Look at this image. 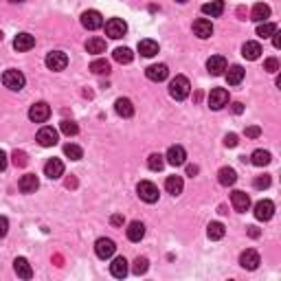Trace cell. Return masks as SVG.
I'll return each mask as SVG.
<instances>
[{
    "instance_id": "cell-1",
    "label": "cell",
    "mask_w": 281,
    "mask_h": 281,
    "mask_svg": "<svg viewBox=\"0 0 281 281\" xmlns=\"http://www.w3.org/2000/svg\"><path fill=\"white\" fill-rule=\"evenodd\" d=\"M189 92H191V84H189V79H187L185 75H176V77L169 82V95L174 97L176 101L187 99Z\"/></svg>"
},
{
    "instance_id": "cell-2",
    "label": "cell",
    "mask_w": 281,
    "mask_h": 281,
    "mask_svg": "<svg viewBox=\"0 0 281 281\" xmlns=\"http://www.w3.org/2000/svg\"><path fill=\"white\" fill-rule=\"evenodd\" d=\"M2 84H4V88L18 92V90H22V88H25L27 77H25V73H20V70L9 68V70H4V73H2Z\"/></svg>"
},
{
    "instance_id": "cell-3",
    "label": "cell",
    "mask_w": 281,
    "mask_h": 281,
    "mask_svg": "<svg viewBox=\"0 0 281 281\" xmlns=\"http://www.w3.org/2000/svg\"><path fill=\"white\" fill-rule=\"evenodd\" d=\"M137 194H139V198L143 200V202L154 204L158 200V187L154 185V182H149V180H140L139 187H137Z\"/></svg>"
},
{
    "instance_id": "cell-4",
    "label": "cell",
    "mask_w": 281,
    "mask_h": 281,
    "mask_svg": "<svg viewBox=\"0 0 281 281\" xmlns=\"http://www.w3.org/2000/svg\"><path fill=\"white\" fill-rule=\"evenodd\" d=\"M82 27L88 31H97L104 27V16H101L97 9H88L82 13Z\"/></svg>"
},
{
    "instance_id": "cell-5",
    "label": "cell",
    "mask_w": 281,
    "mask_h": 281,
    "mask_svg": "<svg viewBox=\"0 0 281 281\" xmlns=\"http://www.w3.org/2000/svg\"><path fill=\"white\" fill-rule=\"evenodd\" d=\"M66 66H68V55L64 53V51H51V53L46 55V68L49 70L59 73V70H64Z\"/></svg>"
},
{
    "instance_id": "cell-6",
    "label": "cell",
    "mask_w": 281,
    "mask_h": 281,
    "mask_svg": "<svg viewBox=\"0 0 281 281\" xmlns=\"http://www.w3.org/2000/svg\"><path fill=\"white\" fill-rule=\"evenodd\" d=\"M125 33H128V25H125L121 18H110L106 22V35L112 37V40H121Z\"/></svg>"
},
{
    "instance_id": "cell-7",
    "label": "cell",
    "mask_w": 281,
    "mask_h": 281,
    "mask_svg": "<svg viewBox=\"0 0 281 281\" xmlns=\"http://www.w3.org/2000/svg\"><path fill=\"white\" fill-rule=\"evenodd\" d=\"M49 116H51V106L46 101H37V104L29 108V119L33 123H44V121H49Z\"/></svg>"
},
{
    "instance_id": "cell-8",
    "label": "cell",
    "mask_w": 281,
    "mask_h": 281,
    "mask_svg": "<svg viewBox=\"0 0 281 281\" xmlns=\"http://www.w3.org/2000/svg\"><path fill=\"white\" fill-rule=\"evenodd\" d=\"M228 104V90L226 88H213L209 92V108L211 110H222Z\"/></svg>"
},
{
    "instance_id": "cell-9",
    "label": "cell",
    "mask_w": 281,
    "mask_h": 281,
    "mask_svg": "<svg viewBox=\"0 0 281 281\" xmlns=\"http://www.w3.org/2000/svg\"><path fill=\"white\" fill-rule=\"evenodd\" d=\"M37 143L42 145V147H53V145H57V130L51 128V125H44V128H40V132H37Z\"/></svg>"
},
{
    "instance_id": "cell-10",
    "label": "cell",
    "mask_w": 281,
    "mask_h": 281,
    "mask_svg": "<svg viewBox=\"0 0 281 281\" xmlns=\"http://www.w3.org/2000/svg\"><path fill=\"white\" fill-rule=\"evenodd\" d=\"M114 251H116V244L110 237H99V240L95 242V253L99 259H110V257L114 255Z\"/></svg>"
},
{
    "instance_id": "cell-11",
    "label": "cell",
    "mask_w": 281,
    "mask_h": 281,
    "mask_svg": "<svg viewBox=\"0 0 281 281\" xmlns=\"http://www.w3.org/2000/svg\"><path fill=\"white\" fill-rule=\"evenodd\" d=\"M165 163H169V165H174V167L185 165L187 163L185 147H182V145H171V147L167 149V154H165Z\"/></svg>"
},
{
    "instance_id": "cell-12",
    "label": "cell",
    "mask_w": 281,
    "mask_h": 281,
    "mask_svg": "<svg viewBox=\"0 0 281 281\" xmlns=\"http://www.w3.org/2000/svg\"><path fill=\"white\" fill-rule=\"evenodd\" d=\"M259 264H261L259 253L253 251V248H246V251L240 255V266H242V268H246V270H257V268H259Z\"/></svg>"
},
{
    "instance_id": "cell-13",
    "label": "cell",
    "mask_w": 281,
    "mask_h": 281,
    "mask_svg": "<svg viewBox=\"0 0 281 281\" xmlns=\"http://www.w3.org/2000/svg\"><path fill=\"white\" fill-rule=\"evenodd\" d=\"M275 215V202L273 200H259V202L255 204V218L261 220V222H266V220H270Z\"/></svg>"
},
{
    "instance_id": "cell-14",
    "label": "cell",
    "mask_w": 281,
    "mask_h": 281,
    "mask_svg": "<svg viewBox=\"0 0 281 281\" xmlns=\"http://www.w3.org/2000/svg\"><path fill=\"white\" fill-rule=\"evenodd\" d=\"M145 75L149 82H165L169 77V68H167V64H152V66H147Z\"/></svg>"
},
{
    "instance_id": "cell-15",
    "label": "cell",
    "mask_w": 281,
    "mask_h": 281,
    "mask_svg": "<svg viewBox=\"0 0 281 281\" xmlns=\"http://www.w3.org/2000/svg\"><path fill=\"white\" fill-rule=\"evenodd\" d=\"M231 204H233V209H235V211H240V213H246V211L251 209V196H248L246 191H233Z\"/></svg>"
},
{
    "instance_id": "cell-16",
    "label": "cell",
    "mask_w": 281,
    "mask_h": 281,
    "mask_svg": "<svg viewBox=\"0 0 281 281\" xmlns=\"http://www.w3.org/2000/svg\"><path fill=\"white\" fill-rule=\"evenodd\" d=\"M44 176H49L51 180H57V178H62L64 176V163L59 161V158H51V161H46Z\"/></svg>"
},
{
    "instance_id": "cell-17",
    "label": "cell",
    "mask_w": 281,
    "mask_h": 281,
    "mask_svg": "<svg viewBox=\"0 0 281 281\" xmlns=\"http://www.w3.org/2000/svg\"><path fill=\"white\" fill-rule=\"evenodd\" d=\"M35 46V37L31 33H18L16 40H13V49L18 53H25V51H31Z\"/></svg>"
},
{
    "instance_id": "cell-18",
    "label": "cell",
    "mask_w": 281,
    "mask_h": 281,
    "mask_svg": "<svg viewBox=\"0 0 281 281\" xmlns=\"http://www.w3.org/2000/svg\"><path fill=\"white\" fill-rule=\"evenodd\" d=\"M18 187H20L22 194H35L37 187H40V180H37L35 174H25L18 180Z\"/></svg>"
},
{
    "instance_id": "cell-19",
    "label": "cell",
    "mask_w": 281,
    "mask_h": 281,
    "mask_svg": "<svg viewBox=\"0 0 281 281\" xmlns=\"http://www.w3.org/2000/svg\"><path fill=\"white\" fill-rule=\"evenodd\" d=\"M194 33L200 37V40H207V37L213 35V25L207 18H200V20L194 22Z\"/></svg>"
},
{
    "instance_id": "cell-20",
    "label": "cell",
    "mask_w": 281,
    "mask_h": 281,
    "mask_svg": "<svg viewBox=\"0 0 281 281\" xmlns=\"http://www.w3.org/2000/svg\"><path fill=\"white\" fill-rule=\"evenodd\" d=\"M13 270H16V275L18 277H22V279L33 277V268H31V264L25 259V257H16V261H13Z\"/></svg>"
},
{
    "instance_id": "cell-21",
    "label": "cell",
    "mask_w": 281,
    "mask_h": 281,
    "mask_svg": "<svg viewBox=\"0 0 281 281\" xmlns=\"http://www.w3.org/2000/svg\"><path fill=\"white\" fill-rule=\"evenodd\" d=\"M114 110H116V114L123 116V119H130V116L134 114V106L128 97H119V99L114 101Z\"/></svg>"
},
{
    "instance_id": "cell-22",
    "label": "cell",
    "mask_w": 281,
    "mask_h": 281,
    "mask_svg": "<svg viewBox=\"0 0 281 281\" xmlns=\"http://www.w3.org/2000/svg\"><path fill=\"white\" fill-rule=\"evenodd\" d=\"M207 70L218 77V75H222L224 70H226V59H224L222 55H211L209 62H207Z\"/></svg>"
},
{
    "instance_id": "cell-23",
    "label": "cell",
    "mask_w": 281,
    "mask_h": 281,
    "mask_svg": "<svg viewBox=\"0 0 281 281\" xmlns=\"http://www.w3.org/2000/svg\"><path fill=\"white\" fill-rule=\"evenodd\" d=\"M165 189H167V194H171V196H180L182 189H185V180H182V176H167Z\"/></svg>"
},
{
    "instance_id": "cell-24",
    "label": "cell",
    "mask_w": 281,
    "mask_h": 281,
    "mask_svg": "<svg viewBox=\"0 0 281 281\" xmlns=\"http://www.w3.org/2000/svg\"><path fill=\"white\" fill-rule=\"evenodd\" d=\"M246 70L240 66V64H233L231 68H226V82L228 86H237V84H242V79H244Z\"/></svg>"
},
{
    "instance_id": "cell-25",
    "label": "cell",
    "mask_w": 281,
    "mask_h": 281,
    "mask_svg": "<svg viewBox=\"0 0 281 281\" xmlns=\"http://www.w3.org/2000/svg\"><path fill=\"white\" fill-rule=\"evenodd\" d=\"M110 273H112V277L123 279L125 275H128V259H125V257H116L110 264Z\"/></svg>"
},
{
    "instance_id": "cell-26",
    "label": "cell",
    "mask_w": 281,
    "mask_h": 281,
    "mask_svg": "<svg viewBox=\"0 0 281 281\" xmlns=\"http://www.w3.org/2000/svg\"><path fill=\"white\" fill-rule=\"evenodd\" d=\"M128 240L130 242H140L145 237V224L143 222H130L128 224Z\"/></svg>"
},
{
    "instance_id": "cell-27",
    "label": "cell",
    "mask_w": 281,
    "mask_h": 281,
    "mask_svg": "<svg viewBox=\"0 0 281 281\" xmlns=\"http://www.w3.org/2000/svg\"><path fill=\"white\" fill-rule=\"evenodd\" d=\"M202 13L211 18H218L224 13V0H211V2L202 4Z\"/></svg>"
},
{
    "instance_id": "cell-28",
    "label": "cell",
    "mask_w": 281,
    "mask_h": 281,
    "mask_svg": "<svg viewBox=\"0 0 281 281\" xmlns=\"http://www.w3.org/2000/svg\"><path fill=\"white\" fill-rule=\"evenodd\" d=\"M268 18H270V7H268V4L257 2L255 7H253V11H251V20H255V22H266Z\"/></svg>"
},
{
    "instance_id": "cell-29",
    "label": "cell",
    "mask_w": 281,
    "mask_h": 281,
    "mask_svg": "<svg viewBox=\"0 0 281 281\" xmlns=\"http://www.w3.org/2000/svg\"><path fill=\"white\" fill-rule=\"evenodd\" d=\"M242 55H244L246 59H251V62H255L261 55V44L259 42H246V44L242 46Z\"/></svg>"
},
{
    "instance_id": "cell-30",
    "label": "cell",
    "mask_w": 281,
    "mask_h": 281,
    "mask_svg": "<svg viewBox=\"0 0 281 281\" xmlns=\"http://www.w3.org/2000/svg\"><path fill=\"white\" fill-rule=\"evenodd\" d=\"M218 180H220V185H222V187L235 185V180H237L235 169H233V167H222V169L218 171Z\"/></svg>"
},
{
    "instance_id": "cell-31",
    "label": "cell",
    "mask_w": 281,
    "mask_h": 281,
    "mask_svg": "<svg viewBox=\"0 0 281 281\" xmlns=\"http://www.w3.org/2000/svg\"><path fill=\"white\" fill-rule=\"evenodd\" d=\"M270 161H273V156H270V152H266V149H255V152L251 154V163L255 167H266Z\"/></svg>"
},
{
    "instance_id": "cell-32",
    "label": "cell",
    "mask_w": 281,
    "mask_h": 281,
    "mask_svg": "<svg viewBox=\"0 0 281 281\" xmlns=\"http://www.w3.org/2000/svg\"><path fill=\"white\" fill-rule=\"evenodd\" d=\"M139 53L143 55V57H154V55L158 53V42H154V40H140L139 42Z\"/></svg>"
},
{
    "instance_id": "cell-33",
    "label": "cell",
    "mask_w": 281,
    "mask_h": 281,
    "mask_svg": "<svg viewBox=\"0 0 281 281\" xmlns=\"http://www.w3.org/2000/svg\"><path fill=\"white\" fill-rule=\"evenodd\" d=\"M86 51L92 55L106 53V40H101V37H90V40L86 42Z\"/></svg>"
},
{
    "instance_id": "cell-34",
    "label": "cell",
    "mask_w": 281,
    "mask_h": 281,
    "mask_svg": "<svg viewBox=\"0 0 281 281\" xmlns=\"http://www.w3.org/2000/svg\"><path fill=\"white\" fill-rule=\"evenodd\" d=\"M114 59L119 64H130L134 59V53H132V49H128V46H119V49H114Z\"/></svg>"
},
{
    "instance_id": "cell-35",
    "label": "cell",
    "mask_w": 281,
    "mask_h": 281,
    "mask_svg": "<svg viewBox=\"0 0 281 281\" xmlns=\"http://www.w3.org/2000/svg\"><path fill=\"white\" fill-rule=\"evenodd\" d=\"M224 224L222 222H211L209 226H207V235H209V240H222L224 237Z\"/></svg>"
},
{
    "instance_id": "cell-36",
    "label": "cell",
    "mask_w": 281,
    "mask_h": 281,
    "mask_svg": "<svg viewBox=\"0 0 281 281\" xmlns=\"http://www.w3.org/2000/svg\"><path fill=\"white\" fill-rule=\"evenodd\" d=\"M64 154H66L70 161H82V158H84V149L79 147V145H75V143L64 145Z\"/></svg>"
},
{
    "instance_id": "cell-37",
    "label": "cell",
    "mask_w": 281,
    "mask_h": 281,
    "mask_svg": "<svg viewBox=\"0 0 281 281\" xmlns=\"http://www.w3.org/2000/svg\"><path fill=\"white\" fill-rule=\"evenodd\" d=\"M147 167L152 171H161L163 167H165V156H163V154H152V156L147 158Z\"/></svg>"
},
{
    "instance_id": "cell-38",
    "label": "cell",
    "mask_w": 281,
    "mask_h": 281,
    "mask_svg": "<svg viewBox=\"0 0 281 281\" xmlns=\"http://www.w3.org/2000/svg\"><path fill=\"white\" fill-rule=\"evenodd\" d=\"M90 70L95 75H108L110 73V62H108V59H95V62L90 64Z\"/></svg>"
},
{
    "instance_id": "cell-39",
    "label": "cell",
    "mask_w": 281,
    "mask_h": 281,
    "mask_svg": "<svg viewBox=\"0 0 281 281\" xmlns=\"http://www.w3.org/2000/svg\"><path fill=\"white\" fill-rule=\"evenodd\" d=\"M277 31V25H273V22H259V27H257V35L259 37H270Z\"/></svg>"
},
{
    "instance_id": "cell-40",
    "label": "cell",
    "mask_w": 281,
    "mask_h": 281,
    "mask_svg": "<svg viewBox=\"0 0 281 281\" xmlns=\"http://www.w3.org/2000/svg\"><path fill=\"white\" fill-rule=\"evenodd\" d=\"M147 268H149L147 257H137V259H134V266H132L134 275H145V273H147Z\"/></svg>"
},
{
    "instance_id": "cell-41",
    "label": "cell",
    "mask_w": 281,
    "mask_h": 281,
    "mask_svg": "<svg viewBox=\"0 0 281 281\" xmlns=\"http://www.w3.org/2000/svg\"><path fill=\"white\" fill-rule=\"evenodd\" d=\"M62 132L66 134V137H75V134L79 132V125L75 123V121H62Z\"/></svg>"
},
{
    "instance_id": "cell-42",
    "label": "cell",
    "mask_w": 281,
    "mask_h": 281,
    "mask_svg": "<svg viewBox=\"0 0 281 281\" xmlns=\"http://www.w3.org/2000/svg\"><path fill=\"white\" fill-rule=\"evenodd\" d=\"M270 182H273V180H270V176H268V174H264V176H257L255 180H253V187L261 191V189H268Z\"/></svg>"
},
{
    "instance_id": "cell-43",
    "label": "cell",
    "mask_w": 281,
    "mask_h": 281,
    "mask_svg": "<svg viewBox=\"0 0 281 281\" xmlns=\"http://www.w3.org/2000/svg\"><path fill=\"white\" fill-rule=\"evenodd\" d=\"M27 163H29L27 154L25 152H18V149H16V152H13V165H16V167H25Z\"/></svg>"
},
{
    "instance_id": "cell-44",
    "label": "cell",
    "mask_w": 281,
    "mask_h": 281,
    "mask_svg": "<svg viewBox=\"0 0 281 281\" xmlns=\"http://www.w3.org/2000/svg\"><path fill=\"white\" fill-rule=\"evenodd\" d=\"M264 70H268V73H277V70H279V62L275 57L266 59V62H264Z\"/></svg>"
},
{
    "instance_id": "cell-45",
    "label": "cell",
    "mask_w": 281,
    "mask_h": 281,
    "mask_svg": "<svg viewBox=\"0 0 281 281\" xmlns=\"http://www.w3.org/2000/svg\"><path fill=\"white\" fill-rule=\"evenodd\" d=\"M237 143H240V139H237V134H226V137H224V145H226V147H237Z\"/></svg>"
},
{
    "instance_id": "cell-46",
    "label": "cell",
    "mask_w": 281,
    "mask_h": 281,
    "mask_svg": "<svg viewBox=\"0 0 281 281\" xmlns=\"http://www.w3.org/2000/svg\"><path fill=\"white\" fill-rule=\"evenodd\" d=\"M7 233H9V220L0 215V240H2V237L7 235Z\"/></svg>"
},
{
    "instance_id": "cell-47",
    "label": "cell",
    "mask_w": 281,
    "mask_h": 281,
    "mask_svg": "<svg viewBox=\"0 0 281 281\" xmlns=\"http://www.w3.org/2000/svg\"><path fill=\"white\" fill-rule=\"evenodd\" d=\"M9 165V158H7V152L4 149H0V171H4Z\"/></svg>"
},
{
    "instance_id": "cell-48",
    "label": "cell",
    "mask_w": 281,
    "mask_h": 281,
    "mask_svg": "<svg viewBox=\"0 0 281 281\" xmlns=\"http://www.w3.org/2000/svg\"><path fill=\"white\" fill-rule=\"evenodd\" d=\"M261 134V130L257 128V125H251V128H246V137H251V139H257Z\"/></svg>"
},
{
    "instance_id": "cell-49",
    "label": "cell",
    "mask_w": 281,
    "mask_h": 281,
    "mask_svg": "<svg viewBox=\"0 0 281 281\" xmlns=\"http://www.w3.org/2000/svg\"><path fill=\"white\" fill-rule=\"evenodd\" d=\"M110 222H112V226H123V215L121 213H114L110 218Z\"/></svg>"
},
{
    "instance_id": "cell-50",
    "label": "cell",
    "mask_w": 281,
    "mask_h": 281,
    "mask_svg": "<svg viewBox=\"0 0 281 281\" xmlns=\"http://www.w3.org/2000/svg\"><path fill=\"white\" fill-rule=\"evenodd\" d=\"M231 110H233V114H242V112H244V104L235 101V104H231Z\"/></svg>"
},
{
    "instance_id": "cell-51",
    "label": "cell",
    "mask_w": 281,
    "mask_h": 281,
    "mask_svg": "<svg viewBox=\"0 0 281 281\" xmlns=\"http://www.w3.org/2000/svg\"><path fill=\"white\" fill-rule=\"evenodd\" d=\"M198 171H200V167L198 165H187V176H198Z\"/></svg>"
},
{
    "instance_id": "cell-52",
    "label": "cell",
    "mask_w": 281,
    "mask_h": 281,
    "mask_svg": "<svg viewBox=\"0 0 281 281\" xmlns=\"http://www.w3.org/2000/svg\"><path fill=\"white\" fill-rule=\"evenodd\" d=\"M270 37H273V44H275V49H279V46H281V33H279V29L275 31V33L270 35Z\"/></svg>"
},
{
    "instance_id": "cell-53",
    "label": "cell",
    "mask_w": 281,
    "mask_h": 281,
    "mask_svg": "<svg viewBox=\"0 0 281 281\" xmlns=\"http://www.w3.org/2000/svg\"><path fill=\"white\" fill-rule=\"evenodd\" d=\"M248 235H251V237H259V231H257V226H248Z\"/></svg>"
},
{
    "instance_id": "cell-54",
    "label": "cell",
    "mask_w": 281,
    "mask_h": 281,
    "mask_svg": "<svg viewBox=\"0 0 281 281\" xmlns=\"http://www.w3.org/2000/svg\"><path fill=\"white\" fill-rule=\"evenodd\" d=\"M176 2H180V4H185V2H189V0H176Z\"/></svg>"
},
{
    "instance_id": "cell-55",
    "label": "cell",
    "mask_w": 281,
    "mask_h": 281,
    "mask_svg": "<svg viewBox=\"0 0 281 281\" xmlns=\"http://www.w3.org/2000/svg\"><path fill=\"white\" fill-rule=\"evenodd\" d=\"M11 2H25V0H11Z\"/></svg>"
},
{
    "instance_id": "cell-56",
    "label": "cell",
    "mask_w": 281,
    "mask_h": 281,
    "mask_svg": "<svg viewBox=\"0 0 281 281\" xmlns=\"http://www.w3.org/2000/svg\"><path fill=\"white\" fill-rule=\"evenodd\" d=\"M0 42H2V31H0Z\"/></svg>"
}]
</instances>
